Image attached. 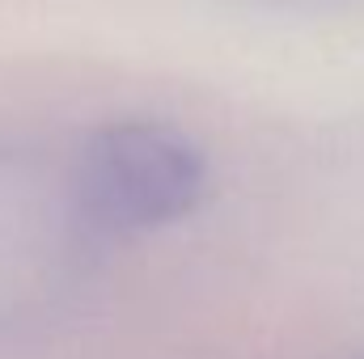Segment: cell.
I'll list each match as a JSON object with an SVG mask.
<instances>
[{
  "label": "cell",
  "instance_id": "6da1fadb",
  "mask_svg": "<svg viewBox=\"0 0 364 359\" xmlns=\"http://www.w3.org/2000/svg\"><path fill=\"white\" fill-rule=\"evenodd\" d=\"M203 190V148L161 118H119L97 127L73 170L77 220L97 237H140L186 220Z\"/></svg>",
  "mask_w": 364,
  "mask_h": 359
}]
</instances>
